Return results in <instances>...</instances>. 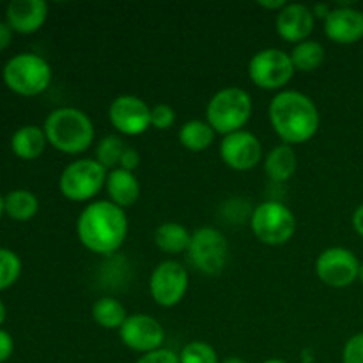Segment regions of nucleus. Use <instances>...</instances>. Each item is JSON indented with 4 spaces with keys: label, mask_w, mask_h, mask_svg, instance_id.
Segmentation results:
<instances>
[{
    "label": "nucleus",
    "mask_w": 363,
    "mask_h": 363,
    "mask_svg": "<svg viewBox=\"0 0 363 363\" xmlns=\"http://www.w3.org/2000/svg\"><path fill=\"white\" fill-rule=\"evenodd\" d=\"M360 266L353 252L342 247H332L319 254L315 261V273L328 287L342 289L358 279Z\"/></svg>",
    "instance_id": "10"
},
{
    "label": "nucleus",
    "mask_w": 363,
    "mask_h": 363,
    "mask_svg": "<svg viewBox=\"0 0 363 363\" xmlns=\"http://www.w3.org/2000/svg\"><path fill=\"white\" fill-rule=\"evenodd\" d=\"M11 39H13V28L7 25V21H0V52L9 46Z\"/></svg>",
    "instance_id": "34"
},
{
    "label": "nucleus",
    "mask_w": 363,
    "mask_h": 363,
    "mask_svg": "<svg viewBox=\"0 0 363 363\" xmlns=\"http://www.w3.org/2000/svg\"><path fill=\"white\" fill-rule=\"evenodd\" d=\"M77 234L87 250L99 255L116 254L128 236L126 213L112 201L91 202L78 216Z\"/></svg>",
    "instance_id": "1"
},
{
    "label": "nucleus",
    "mask_w": 363,
    "mask_h": 363,
    "mask_svg": "<svg viewBox=\"0 0 363 363\" xmlns=\"http://www.w3.org/2000/svg\"><path fill=\"white\" fill-rule=\"evenodd\" d=\"M108 117L112 126L128 137H137L151 128V108L142 98L123 94L110 105Z\"/></svg>",
    "instance_id": "12"
},
{
    "label": "nucleus",
    "mask_w": 363,
    "mask_h": 363,
    "mask_svg": "<svg viewBox=\"0 0 363 363\" xmlns=\"http://www.w3.org/2000/svg\"><path fill=\"white\" fill-rule=\"evenodd\" d=\"M215 140V130L208 121H188L179 130V142L190 151H204Z\"/></svg>",
    "instance_id": "23"
},
{
    "label": "nucleus",
    "mask_w": 363,
    "mask_h": 363,
    "mask_svg": "<svg viewBox=\"0 0 363 363\" xmlns=\"http://www.w3.org/2000/svg\"><path fill=\"white\" fill-rule=\"evenodd\" d=\"M252 116V98L240 87H225L208 103L206 117L216 133L223 137L241 131Z\"/></svg>",
    "instance_id": "4"
},
{
    "label": "nucleus",
    "mask_w": 363,
    "mask_h": 363,
    "mask_svg": "<svg viewBox=\"0 0 363 363\" xmlns=\"http://www.w3.org/2000/svg\"><path fill=\"white\" fill-rule=\"evenodd\" d=\"M248 74L257 87L273 91L284 87L293 78L294 66L289 53L277 48H266L252 57Z\"/></svg>",
    "instance_id": "9"
},
{
    "label": "nucleus",
    "mask_w": 363,
    "mask_h": 363,
    "mask_svg": "<svg viewBox=\"0 0 363 363\" xmlns=\"http://www.w3.org/2000/svg\"><path fill=\"white\" fill-rule=\"evenodd\" d=\"M48 16L45 0H11L7 4V25L20 34H34L43 27Z\"/></svg>",
    "instance_id": "17"
},
{
    "label": "nucleus",
    "mask_w": 363,
    "mask_h": 363,
    "mask_svg": "<svg viewBox=\"0 0 363 363\" xmlns=\"http://www.w3.org/2000/svg\"><path fill=\"white\" fill-rule=\"evenodd\" d=\"M105 167L92 158H82L69 163L60 174L59 186L66 199L73 202H85L96 197L106 184Z\"/></svg>",
    "instance_id": "6"
},
{
    "label": "nucleus",
    "mask_w": 363,
    "mask_h": 363,
    "mask_svg": "<svg viewBox=\"0 0 363 363\" xmlns=\"http://www.w3.org/2000/svg\"><path fill=\"white\" fill-rule=\"evenodd\" d=\"M92 319L105 330H121L128 319V312L119 300L105 296L92 305Z\"/></svg>",
    "instance_id": "22"
},
{
    "label": "nucleus",
    "mask_w": 363,
    "mask_h": 363,
    "mask_svg": "<svg viewBox=\"0 0 363 363\" xmlns=\"http://www.w3.org/2000/svg\"><path fill=\"white\" fill-rule=\"evenodd\" d=\"M312 13H314V18H323V20H326V18L330 16V13H332V9H330L328 4H315V6L312 7Z\"/></svg>",
    "instance_id": "35"
},
{
    "label": "nucleus",
    "mask_w": 363,
    "mask_h": 363,
    "mask_svg": "<svg viewBox=\"0 0 363 363\" xmlns=\"http://www.w3.org/2000/svg\"><path fill=\"white\" fill-rule=\"evenodd\" d=\"M21 273V261L13 250L0 248V291L9 289Z\"/></svg>",
    "instance_id": "27"
},
{
    "label": "nucleus",
    "mask_w": 363,
    "mask_h": 363,
    "mask_svg": "<svg viewBox=\"0 0 363 363\" xmlns=\"http://www.w3.org/2000/svg\"><path fill=\"white\" fill-rule=\"evenodd\" d=\"M188 257L191 264L204 275H218L225 268L227 257H229V243L218 229L202 227L191 234Z\"/></svg>",
    "instance_id": "8"
},
{
    "label": "nucleus",
    "mask_w": 363,
    "mask_h": 363,
    "mask_svg": "<svg viewBox=\"0 0 363 363\" xmlns=\"http://www.w3.org/2000/svg\"><path fill=\"white\" fill-rule=\"evenodd\" d=\"M344 363H363V333L351 337L344 346Z\"/></svg>",
    "instance_id": "30"
},
{
    "label": "nucleus",
    "mask_w": 363,
    "mask_h": 363,
    "mask_svg": "<svg viewBox=\"0 0 363 363\" xmlns=\"http://www.w3.org/2000/svg\"><path fill=\"white\" fill-rule=\"evenodd\" d=\"M126 145L123 144V138L117 137V135H106L105 138H101L96 149V160L105 167L106 170L113 169L121 163V156H123Z\"/></svg>",
    "instance_id": "26"
},
{
    "label": "nucleus",
    "mask_w": 363,
    "mask_h": 363,
    "mask_svg": "<svg viewBox=\"0 0 363 363\" xmlns=\"http://www.w3.org/2000/svg\"><path fill=\"white\" fill-rule=\"evenodd\" d=\"M176 123V110L170 105L160 103V105L151 108V126L156 130H169L172 124Z\"/></svg>",
    "instance_id": "29"
},
{
    "label": "nucleus",
    "mask_w": 363,
    "mask_h": 363,
    "mask_svg": "<svg viewBox=\"0 0 363 363\" xmlns=\"http://www.w3.org/2000/svg\"><path fill=\"white\" fill-rule=\"evenodd\" d=\"M190 277L184 266L177 261H163L155 268L149 280L151 296L160 307H174L184 298Z\"/></svg>",
    "instance_id": "11"
},
{
    "label": "nucleus",
    "mask_w": 363,
    "mask_h": 363,
    "mask_svg": "<svg viewBox=\"0 0 363 363\" xmlns=\"http://www.w3.org/2000/svg\"><path fill=\"white\" fill-rule=\"evenodd\" d=\"M250 225L259 241L272 247L287 243L296 233V218L286 204L268 201L254 209Z\"/></svg>",
    "instance_id": "7"
},
{
    "label": "nucleus",
    "mask_w": 363,
    "mask_h": 363,
    "mask_svg": "<svg viewBox=\"0 0 363 363\" xmlns=\"http://www.w3.org/2000/svg\"><path fill=\"white\" fill-rule=\"evenodd\" d=\"M273 130L287 144H303L311 140L319 128V112L307 94L282 91L269 105Z\"/></svg>",
    "instance_id": "2"
},
{
    "label": "nucleus",
    "mask_w": 363,
    "mask_h": 363,
    "mask_svg": "<svg viewBox=\"0 0 363 363\" xmlns=\"http://www.w3.org/2000/svg\"><path fill=\"white\" fill-rule=\"evenodd\" d=\"M259 6L264 7V9H269V11L279 9V13H280V11L287 6V2L286 0H273V2H264V0H261V2H259Z\"/></svg>",
    "instance_id": "37"
},
{
    "label": "nucleus",
    "mask_w": 363,
    "mask_h": 363,
    "mask_svg": "<svg viewBox=\"0 0 363 363\" xmlns=\"http://www.w3.org/2000/svg\"><path fill=\"white\" fill-rule=\"evenodd\" d=\"M358 279H360V282L363 284V264L360 266V275H358Z\"/></svg>",
    "instance_id": "42"
},
{
    "label": "nucleus",
    "mask_w": 363,
    "mask_h": 363,
    "mask_svg": "<svg viewBox=\"0 0 363 363\" xmlns=\"http://www.w3.org/2000/svg\"><path fill=\"white\" fill-rule=\"evenodd\" d=\"M155 243L165 254H181V252H188L190 248L191 234L181 223L165 222L156 229Z\"/></svg>",
    "instance_id": "21"
},
{
    "label": "nucleus",
    "mask_w": 363,
    "mask_h": 363,
    "mask_svg": "<svg viewBox=\"0 0 363 363\" xmlns=\"http://www.w3.org/2000/svg\"><path fill=\"white\" fill-rule=\"evenodd\" d=\"M291 60H293L294 69L308 73V71L318 69L325 62V48H323L321 43L307 39V41H301L294 46L293 52H291Z\"/></svg>",
    "instance_id": "25"
},
{
    "label": "nucleus",
    "mask_w": 363,
    "mask_h": 363,
    "mask_svg": "<svg viewBox=\"0 0 363 363\" xmlns=\"http://www.w3.org/2000/svg\"><path fill=\"white\" fill-rule=\"evenodd\" d=\"M325 30L339 45H353L363 38V13L350 4H340L325 20Z\"/></svg>",
    "instance_id": "15"
},
{
    "label": "nucleus",
    "mask_w": 363,
    "mask_h": 363,
    "mask_svg": "<svg viewBox=\"0 0 363 363\" xmlns=\"http://www.w3.org/2000/svg\"><path fill=\"white\" fill-rule=\"evenodd\" d=\"M137 363H181L179 354L170 350H156L138 358Z\"/></svg>",
    "instance_id": "31"
},
{
    "label": "nucleus",
    "mask_w": 363,
    "mask_h": 363,
    "mask_svg": "<svg viewBox=\"0 0 363 363\" xmlns=\"http://www.w3.org/2000/svg\"><path fill=\"white\" fill-rule=\"evenodd\" d=\"M4 82L21 96H38L52 82V67L35 53H18L4 66Z\"/></svg>",
    "instance_id": "5"
},
{
    "label": "nucleus",
    "mask_w": 363,
    "mask_h": 363,
    "mask_svg": "<svg viewBox=\"0 0 363 363\" xmlns=\"http://www.w3.org/2000/svg\"><path fill=\"white\" fill-rule=\"evenodd\" d=\"M262 363H286V362H282V360H277V358H273V360H266V362H262Z\"/></svg>",
    "instance_id": "41"
},
{
    "label": "nucleus",
    "mask_w": 363,
    "mask_h": 363,
    "mask_svg": "<svg viewBox=\"0 0 363 363\" xmlns=\"http://www.w3.org/2000/svg\"><path fill=\"white\" fill-rule=\"evenodd\" d=\"M298 158L296 152L293 151L289 144L277 145L268 156H266L264 170L268 177L277 183H284V181L291 179L296 172Z\"/></svg>",
    "instance_id": "20"
},
{
    "label": "nucleus",
    "mask_w": 363,
    "mask_h": 363,
    "mask_svg": "<svg viewBox=\"0 0 363 363\" xmlns=\"http://www.w3.org/2000/svg\"><path fill=\"white\" fill-rule=\"evenodd\" d=\"M220 156L234 170H250L259 163L262 156V145L259 138L250 131H236L223 137L220 144Z\"/></svg>",
    "instance_id": "14"
},
{
    "label": "nucleus",
    "mask_w": 363,
    "mask_h": 363,
    "mask_svg": "<svg viewBox=\"0 0 363 363\" xmlns=\"http://www.w3.org/2000/svg\"><path fill=\"white\" fill-rule=\"evenodd\" d=\"M353 227L358 234L363 238V204L354 211L353 215Z\"/></svg>",
    "instance_id": "36"
},
{
    "label": "nucleus",
    "mask_w": 363,
    "mask_h": 363,
    "mask_svg": "<svg viewBox=\"0 0 363 363\" xmlns=\"http://www.w3.org/2000/svg\"><path fill=\"white\" fill-rule=\"evenodd\" d=\"M140 165V155L135 147H126L124 149L123 156H121V163H119V169L128 170V172H133L137 167Z\"/></svg>",
    "instance_id": "32"
},
{
    "label": "nucleus",
    "mask_w": 363,
    "mask_h": 363,
    "mask_svg": "<svg viewBox=\"0 0 363 363\" xmlns=\"http://www.w3.org/2000/svg\"><path fill=\"white\" fill-rule=\"evenodd\" d=\"M4 209L7 215L18 222H27L34 218L39 209V201L32 191L14 190L4 197Z\"/></svg>",
    "instance_id": "24"
},
{
    "label": "nucleus",
    "mask_w": 363,
    "mask_h": 363,
    "mask_svg": "<svg viewBox=\"0 0 363 363\" xmlns=\"http://www.w3.org/2000/svg\"><path fill=\"white\" fill-rule=\"evenodd\" d=\"M46 135L45 130L34 124L21 126L20 130L14 131L11 138V147L13 152L21 160H35L43 155L46 147Z\"/></svg>",
    "instance_id": "19"
},
{
    "label": "nucleus",
    "mask_w": 363,
    "mask_h": 363,
    "mask_svg": "<svg viewBox=\"0 0 363 363\" xmlns=\"http://www.w3.org/2000/svg\"><path fill=\"white\" fill-rule=\"evenodd\" d=\"M222 363H248V362H247V360H243V358L230 357V358H227V360H223Z\"/></svg>",
    "instance_id": "39"
},
{
    "label": "nucleus",
    "mask_w": 363,
    "mask_h": 363,
    "mask_svg": "<svg viewBox=\"0 0 363 363\" xmlns=\"http://www.w3.org/2000/svg\"><path fill=\"white\" fill-rule=\"evenodd\" d=\"M312 30H314V13L305 4H287L277 14V32L286 41H307Z\"/></svg>",
    "instance_id": "16"
},
{
    "label": "nucleus",
    "mask_w": 363,
    "mask_h": 363,
    "mask_svg": "<svg viewBox=\"0 0 363 363\" xmlns=\"http://www.w3.org/2000/svg\"><path fill=\"white\" fill-rule=\"evenodd\" d=\"M13 337H11L6 330H0V363L9 360L11 354H13Z\"/></svg>",
    "instance_id": "33"
},
{
    "label": "nucleus",
    "mask_w": 363,
    "mask_h": 363,
    "mask_svg": "<svg viewBox=\"0 0 363 363\" xmlns=\"http://www.w3.org/2000/svg\"><path fill=\"white\" fill-rule=\"evenodd\" d=\"M119 337L126 347L137 353H151L162 350L165 340V330L155 318L145 314L128 315L124 325L121 326Z\"/></svg>",
    "instance_id": "13"
},
{
    "label": "nucleus",
    "mask_w": 363,
    "mask_h": 363,
    "mask_svg": "<svg viewBox=\"0 0 363 363\" xmlns=\"http://www.w3.org/2000/svg\"><path fill=\"white\" fill-rule=\"evenodd\" d=\"M179 360L181 363H220L215 347L209 346L208 342H202V340L186 344L181 351Z\"/></svg>",
    "instance_id": "28"
},
{
    "label": "nucleus",
    "mask_w": 363,
    "mask_h": 363,
    "mask_svg": "<svg viewBox=\"0 0 363 363\" xmlns=\"http://www.w3.org/2000/svg\"><path fill=\"white\" fill-rule=\"evenodd\" d=\"M106 191L110 199L119 208L133 206L140 197V183L133 172H128L124 169H116L106 177Z\"/></svg>",
    "instance_id": "18"
},
{
    "label": "nucleus",
    "mask_w": 363,
    "mask_h": 363,
    "mask_svg": "<svg viewBox=\"0 0 363 363\" xmlns=\"http://www.w3.org/2000/svg\"><path fill=\"white\" fill-rule=\"evenodd\" d=\"M45 135L48 144L66 155H80L94 140V124L91 117L73 106L57 108L46 117Z\"/></svg>",
    "instance_id": "3"
},
{
    "label": "nucleus",
    "mask_w": 363,
    "mask_h": 363,
    "mask_svg": "<svg viewBox=\"0 0 363 363\" xmlns=\"http://www.w3.org/2000/svg\"><path fill=\"white\" fill-rule=\"evenodd\" d=\"M4 211H6V209H4V197L0 195V216H2Z\"/></svg>",
    "instance_id": "40"
},
{
    "label": "nucleus",
    "mask_w": 363,
    "mask_h": 363,
    "mask_svg": "<svg viewBox=\"0 0 363 363\" xmlns=\"http://www.w3.org/2000/svg\"><path fill=\"white\" fill-rule=\"evenodd\" d=\"M6 314H7V312H6V305H4L2 300H0V325H2V323L6 321Z\"/></svg>",
    "instance_id": "38"
}]
</instances>
